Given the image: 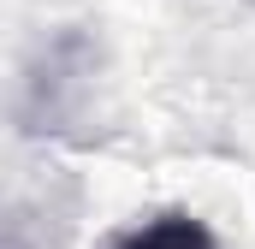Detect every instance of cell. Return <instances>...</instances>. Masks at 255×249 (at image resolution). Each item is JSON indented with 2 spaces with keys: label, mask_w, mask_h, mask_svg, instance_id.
Masks as SVG:
<instances>
[{
  "label": "cell",
  "mask_w": 255,
  "mask_h": 249,
  "mask_svg": "<svg viewBox=\"0 0 255 249\" xmlns=\"http://www.w3.org/2000/svg\"><path fill=\"white\" fill-rule=\"evenodd\" d=\"M113 249H220V244H214V232H208L196 214H160V220L125 232Z\"/></svg>",
  "instance_id": "6da1fadb"
}]
</instances>
